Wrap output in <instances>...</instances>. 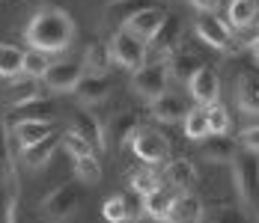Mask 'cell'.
Here are the masks:
<instances>
[{"instance_id": "obj_29", "label": "cell", "mask_w": 259, "mask_h": 223, "mask_svg": "<svg viewBox=\"0 0 259 223\" xmlns=\"http://www.w3.org/2000/svg\"><path fill=\"white\" fill-rule=\"evenodd\" d=\"M51 69V57L45 54V51H27L24 54V69H21V74H27V77H45V72Z\"/></svg>"}, {"instance_id": "obj_9", "label": "cell", "mask_w": 259, "mask_h": 223, "mask_svg": "<svg viewBox=\"0 0 259 223\" xmlns=\"http://www.w3.org/2000/svg\"><path fill=\"white\" fill-rule=\"evenodd\" d=\"M197 33H200V39L211 45V48L218 51H230L233 48V33H230V27L224 24L214 12H203L200 18H197Z\"/></svg>"}, {"instance_id": "obj_32", "label": "cell", "mask_w": 259, "mask_h": 223, "mask_svg": "<svg viewBox=\"0 0 259 223\" xmlns=\"http://www.w3.org/2000/svg\"><path fill=\"white\" fill-rule=\"evenodd\" d=\"M75 173H78L80 182L96 185L102 179V164L96 161V155H83V158H75Z\"/></svg>"}, {"instance_id": "obj_36", "label": "cell", "mask_w": 259, "mask_h": 223, "mask_svg": "<svg viewBox=\"0 0 259 223\" xmlns=\"http://www.w3.org/2000/svg\"><path fill=\"white\" fill-rule=\"evenodd\" d=\"M102 214H104V220H107V223L128 220V205H125V197H110L107 202H104Z\"/></svg>"}, {"instance_id": "obj_39", "label": "cell", "mask_w": 259, "mask_h": 223, "mask_svg": "<svg viewBox=\"0 0 259 223\" xmlns=\"http://www.w3.org/2000/svg\"><path fill=\"white\" fill-rule=\"evenodd\" d=\"M218 3L221 0H191V6H197L200 12H218Z\"/></svg>"}, {"instance_id": "obj_37", "label": "cell", "mask_w": 259, "mask_h": 223, "mask_svg": "<svg viewBox=\"0 0 259 223\" xmlns=\"http://www.w3.org/2000/svg\"><path fill=\"white\" fill-rule=\"evenodd\" d=\"M211 223H247V217L238 211V208H224V211H218Z\"/></svg>"}, {"instance_id": "obj_34", "label": "cell", "mask_w": 259, "mask_h": 223, "mask_svg": "<svg viewBox=\"0 0 259 223\" xmlns=\"http://www.w3.org/2000/svg\"><path fill=\"white\" fill-rule=\"evenodd\" d=\"M206 119H208V131H211V134H227V128H230V113H227V107H224L221 101H214V104L206 107Z\"/></svg>"}, {"instance_id": "obj_8", "label": "cell", "mask_w": 259, "mask_h": 223, "mask_svg": "<svg viewBox=\"0 0 259 223\" xmlns=\"http://www.w3.org/2000/svg\"><path fill=\"white\" fill-rule=\"evenodd\" d=\"M188 86H191V99L197 101L200 107L214 104L218 96H221V80H218V72L211 66H200L197 72L188 77Z\"/></svg>"}, {"instance_id": "obj_25", "label": "cell", "mask_w": 259, "mask_h": 223, "mask_svg": "<svg viewBox=\"0 0 259 223\" xmlns=\"http://www.w3.org/2000/svg\"><path fill=\"white\" fill-rule=\"evenodd\" d=\"M203 155L208 161H233L235 155V140H230L227 134H208L203 137Z\"/></svg>"}, {"instance_id": "obj_30", "label": "cell", "mask_w": 259, "mask_h": 223, "mask_svg": "<svg viewBox=\"0 0 259 223\" xmlns=\"http://www.w3.org/2000/svg\"><path fill=\"white\" fill-rule=\"evenodd\" d=\"M39 96V83H36V77H21V80H15L9 90H6V99H9V104H21V101L27 99H36Z\"/></svg>"}, {"instance_id": "obj_14", "label": "cell", "mask_w": 259, "mask_h": 223, "mask_svg": "<svg viewBox=\"0 0 259 223\" xmlns=\"http://www.w3.org/2000/svg\"><path fill=\"white\" fill-rule=\"evenodd\" d=\"M9 116H12L15 122H51L54 101L42 99V96L27 99V101H21V104H12V107H9Z\"/></svg>"}, {"instance_id": "obj_24", "label": "cell", "mask_w": 259, "mask_h": 223, "mask_svg": "<svg viewBox=\"0 0 259 223\" xmlns=\"http://www.w3.org/2000/svg\"><path fill=\"white\" fill-rule=\"evenodd\" d=\"M173 199H176L173 197V191H167V188L158 185L155 191H149V194L143 197V211H146L149 217H155V220H167Z\"/></svg>"}, {"instance_id": "obj_11", "label": "cell", "mask_w": 259, "mask_h": 223, "mask_svg": "<svg viewBox=\"0 0 259 223\" xmlns=\"http://www.w3.org/2000/svg\"><path fill=\"white\" fill-rule=\"evenodd\" d=\"M188 101L182 99V96H173V93H161L158 99L149 101V116L155 119V122H179L188 116Z\"/></svg>"}, {"instance_id": "obj_28", "label": "cell", "mask_w": 259, "mask_h": 223, "mask_svg": "<svg viewBox=\"0 0 259 223\" xmlns=\"http://www.w3.org/2000/svg\"><path fill=\"white\" fill-rule=\"evenodd\" d=\"M182 122H185V134H188L191 140H203V137L211 134V131H208V119H206V107L188 110V116H185Z\"/></svg>"}, {"instance_id": "obj_17", "label": "cell", "mask_w": 259, "mask_h": 223, "mask_svg": "<svg viewBox=\"0 0 259 223\" xmlns=\"http://www.w3.org/2000/svg\"><path fill=\"white\" fill-rule=\"evenodd\" d=\"M235 101L244 113H259V74L244 72L235 80Z\"/></svg>"}, {"instance_id": "obj_2", "label": "cell", "mask_w": 259, "mask_h": 223, "mask_svg": "<svg viewBox=\"0 0 259 223\" xmlns=\"http://www.w3.org/2000/svg\"><path fill=\"white\" fill-rule=\"evenodd\" d=\"M230 164H233V179L244 208L250 214H259V152L235 149Z\"/></svg>"}, {"instance_id": "obj_16", "label": "cell", "mask_w": 259, "mask_h": 223, "mask_svg": "<svg viewBox=\"0 0 259 223\" xmlns=\"http://www.w3.org/2000/svg\"><path fill=\"white\" fill-rule=\"evenodd\" d=\"M170 223H200L203 220V202L194 194H182V197L173 199L170 205V214H167Z\"/></svg>"}, {"instance_id": "obj_23", "label": "cell", "mask_w": 259, "mask_h": 223, "mask_svg": "<svg viewBox=\"0 0 259 223\" xmlns=\"http://www.w3.org/2000/svg\"><path fill=\"white\" fill-rule=\"evenodd\" d=\"M146 9L143 0H107L104 6V24L107 27H116V24H125L134 12Z\"/></svg>"}, {"instance_id": "obj_15", "label": "cell", "mask_w": 259, "mask_h": 223, "mask_svg": "<svg viewBox=\"0 0 259 223\" xmlns=\"http://www.w3.org/2000/svg\"><path fill=\"white\" fill-rule=\"evenodd\" d=\"M137 128H140L137 113H113L104 122V146H110V143H131Z\"/></svg>"}, {"instance_id": "obj_3", "label": "cell", "mask_w": 259, "mask_h": 223, "mask_svg": "<svg viewBox=\"0 0 259 223\" xmlns=\"http://www.w3.org/2000/svg\"><path fill=\"white\" fill-rule=\"evenodd\" d=\"M80 208V194L75 185H60L54 188L48 197L39 202V214L48 223H63L69 217H75V211Z\"/></svg>"}, {"instance_id": "obj_40", "label": "cell", "mask_w": 259, "mask_h": 223, "mask_svg": "<svg viewBox=\"0 0 259 223\" xmlns=\"http://www.w3.org/2000/svg\"><path fill=\"white\" fill-rule=\"evenodd\" d=\"M250 48H253V57H256V60H259V36H256V39H253V45H250Z\"/></svg>"}, {"instance_id": "obj_5", "label": "cell", "mask_w": 259, "mask_h": 223, "mask_svg": "<svg viewBox=\"0 0 259 223\" xmlns=\"http://www.w3.org/2000/svg\"><path fill=\"white\" fill-rule=\"evenodd\" d=\"M131 86L140 99H158L161 93H167V66L164 63H143L131 77Z\"/></svg>"}, {"instance_id": "obj_33", "label": "cell", "mask_w": 259, "mask_h": 223, "mask_svg": "<svg viewBox=\"0 0 259 223\" xmlns=\"http://www.w3.org/2000/svg\"><path fill=\"white\" fill-rule=\"evenodd\" d=\"M128 185L134 194H140V197H146L149 191H155L158 188V175L149 170V167H140V170H134V173L128 175Z\"/></svg>"}, {"instance_id": "obj_21", "label": "cell", "mask_w": 259, "mask_h": 223, "mask_svg": "<svg viewBox=\"0 0 259 223\" xmlns=\"http://www.w3.org/2000/svg\"><path fill=\"white\" fill-rule=\"evenodd\" d=\"M12 140L18 143V149L30 146V143H39L45 140L48 134H54V125L51 122H15L12 125Z\"/></svg>"}, {"instance_id": "obj_35", "label": "cell", "mask_w": 259, "mask_h": 223, "mask_svg": "<svg viewBox=\"0 0 259 223\" xmlns=\"http://www.w3.org/2000/svg\"><path fill=\"white\" fill-rule=\"evenodd\" d=\"M63 146H66V152H69L72 158H83V155H93V143H90L87 137H80L75 128L63 134Z\"/></svg>"}, {"instance_id": "obj_10", "label": "cell", "mask_w": 259, "mask_h": 223, "mask_svg": "<svg viewBox=\"0 0 259 223\" xmlns=\"http://www.w3.org/2000/svg\"><path fill=\"white\" fill-rule=\"evenodd\" d=\"M80 77H83V66L63 60V63H51V69L45 72L42 80H45V86L54 90V93H72L78 86Z\"/></svg>"}, {"instance_id": "obj_20", "label": "cell", "mask_w": 259, "mask_h": 223, "mask_svg": "<svg viewBox=\"0 0 259 223\" xmlns=\"http://www.w3.org/2000/svg\"><path fill=\"white\" fill-rule=\"evenodd\" d=\"M164 66H167V72L173 74V77H179V80H188V77L197 72L203 63H200V60H197L191 51H179V48H176V51H170V54L164 57Z\"/></svg>"}, {"instance_id": "obj_19", "label": "cell", "mask_w": 259, "mask_h": 223, "mask_svg": "<svg viewBox=\"0 0 259 223\" xmlns=\"http://www.w3.org/2000/svg\"><path fill=\"white\" fill-rule=\"evenodd\" d=\"M83 74H107L110 72V66H113V57H110V45L107 42H93L87 54H83Z\"/></svg>"}, {"instance_id": "obj_4", "label": "cell", "mask_w": 259, "mask_h": 223, "mask_svg": "<svg viewBox=\"0 0 259 223\" xmlns=\"http://www.w3.org/2000/svg\"><path fill=\"white\" fill-rule=\"evenodd\" d=\"M110 57H113L116 66L137 72L146 63V45L140 39H134L128 30H116L113 39H110Z\"/></svg>"}, {"instance_id": "obj_38", "label": "cell", "mask_w": 259, "mask_h": 223, "mask_svg": "<svg viewBox=\"0 0 259 223\" xmlns=\"http://www.w3.org/2000/svg\"><path fill=\"white\" fill-rule=\"evenodd\" d=\"M238 143H241V149H250V152H259V125H256V128H247V131H241Z\"/></svg>"}, {"instance_id": "obj_13", "label": "cell", "mask_w": 259, "mask_h": 223, "mask_svg": "<svg viewBox=\"0 0 259 223\" xmlns=\"http://www.w3.org/2000/svg\"><path fill=\"white\" fill-rule=\"evenodd\" d=\"M167 15L158 9V6H146V9H140V12H134L128 21H125V30H128L134 39H140L143 45L149 42V36L155 33L158 27H161V21H164Z\"/></svg>"}, {"instance_id": "obj_6", "label": "cell", "mask_w": 259, "mask_h": 223, "mask_svg": "<svg viewBox=\"0 0 259 223\" xmlns=\"http://www.w3.org/2000/svg\"><path fill=\"white\" fill-rule=\"evenodd\" d=\"M179 39H182V21L176 15H167V18L161 21V27L149 36V42H146V57H158V63H164V57H167L170 51L179 48Z\"/></svg>"}, {"instance_id": "obj_7", "label": "cell", "mask_w": 259, "mask_h": 223, "mask_svg": "<svg viewBox=\"0 0 259 223\" xmlns=\"http://www.w3.org/2000/svg\"><path fill=\"white\" fill-rule=\"evenodd\" d=\"M131 149L146 164H161L167 158V140H164V134H158L152 128H137L131 137Z\"/></svg>"}, {"instance_id": "obj_26", "label": "cell", "mask_w": 259, "mask_h": 223, "mask_svg": "<svg viewBox=\"0 0 259 223\" xmlns=\"http://www.w3.org/2000/svg\"><path fill=\"white\" fill-rule=\"evenodd\" d=\"M21 69H24V51L9 42H0V77H18Z\"/></svg>"}, {"instance_id": "obj_22", "label": "cell", "mask_w": 259, "mask_h": 223, "mask_svg": "<svg viewBox=\"0 0 259 223\" xmlns=\"http://www.w3.org/2000/svg\"><path fill=\"white\" fill-rule=\"evenodd\" d=\"M72 128L78 131L80 137H87L93 146L107 149V146H104V128H102V122H99L90 110H78V113L72 116Z\"/></svg>"}, {"instance_id": "obj_27", "label": "cell", "mask_w": 259, "mask_h": 223, "mask_svg": "<svg viewBox=\"0 0 259 223\" xmlns=\"http://www.w3.org/2000/svg\"><path fill=\"white\" fill-rule=\"evenodd\" d=\"M167 179H170V185H176V188H191V185L197 182V170H194L191 161L176 158V161L167 164Z\"/></svg>"}, {"instance_id": "obj_31", "label": "cell", "mask_w": 259, "mask_h": 223, "mask_svg": "<svg viewBox=\"0 0 259 223\" xmlns=\"http://www.w3.org/2000/svg\"><path fill=\"white\" fill-rule=\"evenodd\" d=\"M256 18V0H233L230 3V24L233 27H250Z\"/></svg>"}, {"instance_id": "obj_18", "label": "cell", "mask_w": 259, "mask_h": 223, "mask_svg": "<svg viewBox=\"0 0 259 223\" xmlns=\"http://www.w3.org/2000/svg\"><path fill=\"white\" fill-rule=\"evenodd\" d=\"M57 143H60V137H57V134H48L45 140L24 146L21 149V161H24V167H30V170L45 167V164L54 158V152H57Z\"/></svg>"}, {"instance_id": "obj_12", "label": "cell", "mask_w": 259, "mask_h": 223, "mask_svg": "<svg viewBox=\"0 0 259 223\" xmlns=\"http://www.w3.org/2000/svg\"><path fill=\"white\" fill-rule=\"evenodd\" d=\"M72 93L78 96V101L83 107H93V104L107 101V96H110V80H107V74H83Z\"/></svg>"}, {"instance_id": "obj_1", "label": "cell", "mask_w": 259, "mask_h": 223, "mask_svg": "<svg viewBox=\"0 0 259 223\" xmlns=\"http://www.w3.org/2000/svg\"><path fill=\"white\" fill-rule=\"evenodd\" d=\"M24 36H27L30 48L45 51V54H60V51L69 48L72 39H75V21H72V15L66 9L45 6V9H39L30 18Z\"/></svg>"}]
</instances>
